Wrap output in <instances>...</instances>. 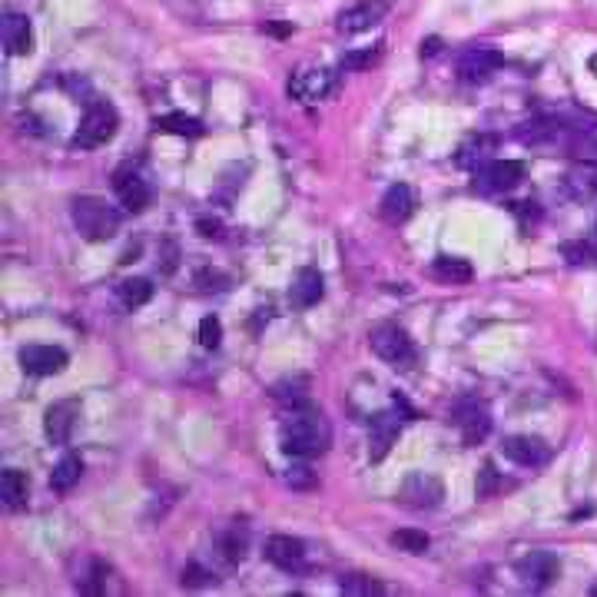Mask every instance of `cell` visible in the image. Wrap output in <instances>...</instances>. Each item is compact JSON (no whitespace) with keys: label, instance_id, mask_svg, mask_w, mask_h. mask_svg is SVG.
<instances>
[{"label":"cell","instance_id":"277c9868","mask_svg":"<svg viewBox=\"0 0 597 597\" xmlns=\"http://www.w3.org/2000/svg\"><path fill=\"white\" fill-rule=\"evenodd\" d=\"M368 345H372V352H376L382 362H388V365H396V368H408L415 362L412 339H408V332H405L402 325H396V322L376 325V329L368 332Z\"/></svg>","mask_w":597,"mask_h":597},{"label":"cell","instance_id":"cb8c5ba5","mask_svg":"<svg viewBox=\"0 0 597 597\" xmlns=\"http://www.w3.org/2000/svg\"><path fill=\"white\" fill-rule=\"evenodd\" d=\"M117 299L127 309H139V305H147L153 299V285H149V279H123L117 285Z\"/></svg>","mask_w":597,"mask_h":597},{"label":"cell","instance_id":"7c38bea8","mask_svg":"<svg viewBox=\"0 0 597 597\" xmlns=\"http://www.w3.org/2000/svg\"><path fill=\"white\" fill-rule=\"evenodd\" d=\"M77 418H80V402H74V398L50 405V408H46V415H44L46 438L54 441V445H64V441L70 438V432H74Z\"/></svg>","mask_w":597,"mask_h":597},{"label":"cell","instance_id":"2e32d148","mask_svg":"<svg viewBox=\"0 0 597 597\" xmlns=\"http://www.w3.org/2000/svg\"><path fill=\"white\" fill-rule=\"evenodd\" d=\"M266 558L276 564V568H285L293 571L303 564L305 558V544L299 541V538H293V534H273L266 541Z\"/></svg>","mask_w":597,"mask_h":597},{"label":"cell","instance_id":"836d02e7","mask_svg":"<svg viewBox=\"0 0 597 597\" xmlns=\"http://www.w3.org/2000/svg\"><path fill=\"white\" fill-rule=\"evenodd\" d=\"M206 581V574H202L200 568H190V571H183V584H202Z\"/></svg>","mask_w":597,"mask_h":597},{"label":"cell","instance_id":"83f0119b","mask_svg":"<svg viewBox=\"0 0 597 597\" xmlns=\"http://www.w3.org/2000/svg\"><path fill=\"white\" fill-rule=\"evenodd\" d=\"M428 544H432V538L425 531H418V528H402V531L392 534V548H398L405 554H425Z\"/></svg>","mask_w":597,"mask_h":597},{"label":"cell","instance_id":"f1b7e54d","mask_svg":"<svg viewBox=\"0 0 597 597\" xmlns=\"http://www.w3.org/2000/svg\"><path fill=\"white\" fill-rule=\"evenodd\" d=\"M378 57H382V44L365 46V50H352V54L342 57V67H345V70H365V67L378 64Z\"/></svg>","mask_w":597,"mask_h":597},{"label":"cell","instance_id":"ac0fdd59","mask_svg":"<svg viewBox=\"0 0 597 597\" xmlns=\"http://www.w3.org/2000/svg\"><path fill=\"white\" fill-rule=\"evenodd\" d=\"M481 180H485L488 190L508 193V190H515V186L524 180V163H518V160H495V163L485 166Z\"/></svg>","mask_w":597,"mask_h":597},{"label":"cell","instance_id":"1f68e13d","mask_svg":"<svg viewBox=\"0 0 597 597\" xmlns=\"http://www.w3.org/2000/svg\"><path fill=\"white\" fill-rule=\"evenodd\" d=\"M285 485L289 488H315V471L305 468V465H293L285 471Z\"/></svg>","mask_w":597,"mask_h":597},{"label":"cell","instance_id":"7a4b0ae2","mask_svg":"<svg viewBox=\"0 0 597 597\" xmlns=\"http://www.w3.org/2000/svg\"><path fill=\"white\" fill-rule=\"evenodd\" d=\"M70 216H74L77 232L83 239H90V242H107L119 232V212L107 200H97V196H80Z\"/></svg>","mask_w":597,"mask_h":597},{"label":"cell","instance_id":"603a6c76","mask_svg":"<svg viewBox=\"0 0 597 597\" xmlns=\"http://www.w3.org/2000/svg\"><path fill=\"white\" fill-rule=\"evenodd\" d=\"M80 475H83V461L77 458V455H64V458L57 461L54 475H50V488L64 495V491H70V488L80 481Z\"/></svg>","mask_w":597,"mask_h":597},{"label":"cell","instance_id":"8fae6325","mask_svg":"<svg viewBox=\"0 0 597 597\" xmlns=\"http://www.w3.org/2000/svg\"><path fill=\"white\" fill-rule=\"evenodd\" d=\"M501 455L508 461L521 465V468H538V465H544V461L551 458V448L541 438H534V435H511L501 445Z\"/></svg>","mask_w":597,"mask_h":597},{"label":"cell","instance_id":"3957f363","mask_svg":"<svg viewBox=\"0 0 597 597\" xmlns=\"http://www.w3.org/2000/svg\"><path fill=\"white\" fill-rule=\"evenodd\" d=\"M117 127H119V117H117V107L107 100H97L87 107L83 113L80 127L74 133V147L80 149H97L103 143H110L117 137Z\"/></svg>","mask_w":597,"mask_h":597},{"label":"cell","instance_id":"e0dca14e","mask_svg":"<svg viewBox=\"0 0 597 597\" xmlns=\"http://www.w3.org/2000/svg\"><path fill=\"white\" fill-rule=\"evenodd\" d=\"M558 571H561L558 558H554V554H548V551H534V554H528L521 564H518V574H521L528 584H534V588H544V584H551V581L558 578Z\"/></svg>","mask_w":597,"mask_h":597},{"label":"cell","instance_id":"52a82bcc","mask_svg":"<svg viewBox=\"0 0 597 597\" xmlns=\"http://www.w3.org/2000/svg\"><path fill=\"white\" fill-rule=\"evenodd\" d=\"M398 498L412 508H435L441 498H445V488H441L438 478L428 475V471H415V475H408L402 481Z\"/></svg>","mask_w":597,"mask_h":597},{"label":"cell","instance_id":"4fadbf2b","mask_svg":"<svg viewBox=\"0 0 597 597\" xmlns=\"http://www.w3.org/2000/svg\"><path fill=\"white\" fill-rule=\"evenodd\" d=\"M455 425H458L461 438L468 441V445H478V441L491 432V415H488V408L481 402H461L455 408Z\"/></svg>","mask_w":597,"mask_h":597},{"label":"cell","instance_id":"d6a6232c","mask_svg":"<svg viewBox=\"0 0 597 597\" xmlns=\"http://www.w3.org/2000/svg\"><path fill=\"white\" fill-rule=\"evenodd\" d=\"M564 256H568V262H574V266H591L594 262V252H591V246H584V242H568L564 246Z\"/></svg>","mask_w":597,"mask_h":597},{"label":"cell","instance_id":"d4e9b609","mask_svg":"<svg viewBox=\"0 0 597 597\" xmlns=\"http://www.w3.org/2000/svg\"><path fill=\"white\" fill-rule=\"evenodd\" d=\"M157 129L176 133V137H200L202 123L193 117H186V113H166V117H157Z\"/></svg>","mask_w":597,"mask_h":597},{"label":"cell","instance_id":"6da1fadb","mask_svg":"<svg viewBox=\"0 0 597 597\" xmlns=\"http://www.w3.org/2000/svg\"><path fill=\"white\" fill-rule=\"evenodd\" d=\"M279 441H283L285 455H293V458H319L332 445V425L319 408L295 405L293 415L279 428Z\"/></svg>","mask_w":597,"mask_h":597},{"label":"cell","instance_id":"4316f807","mask_svg":"<svg viewBox=\"0 0 597 597\" xmlns=\"http://www.w3.org/2000/svg\"><path fill=\"white\" fill-rule=\"evenodd\" d=\"M246 544H249L246 531H242L239 524H232L230 531H226V534L220 538V554H222L226 561H230V564H239V561L246 558Z\"/></svg>","mask_w":597,"mask_h":597},{"label":"cell","instance_id":"7402d4cb","mask_svg":"<svg viewBox=\"0 0 597 597\" xmlns=\"http://www.w3.org/2000/svg\"><path fill=\"white\" fill-rule=\"evenodd\" d=\"M432 276L441 279V283H451V285H461V283H471L475 276V269L465 262V259H451V256H438L432 262Z\"/></svg>","mask_w":597,"mask_h":597},{"label":"cell","instance_id":"5bb4252c","mask_svg":"<svg viewBox=\"0 0 597 597\" xmlns=\"http://www.w3.org/2000/svg\"><path fill=\"white\" fill-rule=\"evenodd\" d=\"M415 210V193L408 183H396L388 186L386 196H382V202H378V212H382V220L392 222V226H398V222H405L408 216H412Z\"/></svg>","mask_w":597,"mask_h":597},{"label":"cell","instance_id":"484cf974","mask_svg":"<svg viewBox=\"0 0 597 597\" xmlns=\"http://www.w3.org/2000/svg\"><path fill=\"white\" fill-rule=\"evenodd\" d=\"M305 392H309V382H305L303 376L283 378V382H276V386H273V398H276V402L293 405V408L305 402Z\"/></svg>","mask_w":597,"mask_h":597},{"label":"cell","instance_id":"d6986e66","mask_svg":"<svg viewBox=\"0 0 597 597\" xmlns=\"http://www.w3.org/2000/svg\"><path fill=\"white\" fill-rule=\"evenodd\" d=\"M322 293H325V283H322L319 273L315 269H299L293 279V289H289V303L295 309H309V305L319 303Z\"/></svg>","mask_w":597,"mask_h":597},{"label":"cell","instance_id":"4dcf8cb0","mask_svg":"<svg viewBox=\"0 0 597 597\" xmlns=\"http://www.w3.org/2000/svg\"><path fill=\"white\" fill-rule=\"evenodd\" d=\"M345 594H382V584H376L372 578H362V574H349V578H342L339 584Z\"/></svg>","mask_w":597,"mask_h":597},{"label":"cell","instance_id":"e575fe53","mask_svg":"<svg viewBox=\"0 0 597 597\" xmlns=\"http://www.w3.org/2000/svg\"><path fill=\"white\" fill-rule=\"evenodd\" d=\"M438 46H441L438 37H428V40L422 44V57H435V54H438Z\"/></svg>","mask_w":597,"mask_h":597},{"label":"cell","instance_id":"f546056e","mask_svg":"<svg viewBox=\"0 0 597 597\" xmlns=\"http://www.w3.org/2000/svg\"><path fill=\"white\" fill-rule=\"evenodd\" d=\"M222 342V325L216 315H206V319L200 322V345L202 349H220Z\"/></svg>","mask_w":597,"mask_h":597},{"label":"cell","instance_id":"ffe728a7","mask_svg":"<svg viewBox=\"0 0 597 597\" xmlns=\"http://www.w3.org/2000/svg\"><path fill=\"white\" fill-rule=\"evenodd\" d=\"M398 422L396 415H378V418H372V435H368V455H372V461H382L392 451V445L398 441Z\"/></svg>","mask_w":597,"mask_h":597},{"label":"cell","instance_id":"8992f818","mask_svg":"<svg viewBox=\"0 0 597 597\" xmlns=\"http://www.w3.org/2000/svg\"><path fill=\"white\" fill-rule=\"evenodd\" d=\"M388 7H392V0H358L349 10H342L335 27H339V34H362V30L382 24Z\"/></svg>","mask_w":597,"mask_h":597},{"label":"cell","instance_id":"ba28073f","mask_svg":"<svg viewBox=\"0 0 597 597\" xmlns=\"http://www.w3.org/2000/svg\"><path fill=\"white\" fill-rule=\"evenodd\" d=\"M501 64H505V57L491 46H468L458 57V77L468 83H485Z\"/></svg>","mask_w":597,"mask_h":597},{"label":"cell","instance_id":"44dd1931","mask_svg":"<svg viewBox=\"0 0 597 597\" xmlns=\"http://www.w3.org/2000/svg\"><path fill=\"white\" fill-rule=\"evenodd\" d=\"M27 491H30V481L24 471L7 468L4 475H0V501H4V508L20 511V508L27 505Z\"/></svg>","mask_w":597,"mask_h":597},{"label":"cell","instance_id":"5b68a950","mask_svg":"<svg viewBox=\"0 0 597 597\" xmlns=\"http://www.w3.org/2000/svg\"><path fill=\"white\" fill-rule=\"evenodd\" d=\"M332 90H335V74H332L329 67L303 64L299 70H293V77H289V93L303 103L325 100Z\"/></svg>","mask_w":597,"mask_h":597},{"label":"cell","instance_id":"9c48e42d","mask_svg":"<svg viewBox=\"0 0 597 597\" xmlns=\"http://www.w3.org/2000/svg\"><path fill=\"white\" fill-rule=\"evenodd\" d=\"M67 352L60 345H27V349H20V365L27 376H60L67 368Z\"/></svg>","mask_w":597,"mask_h":597},{"label":"cell","instance_id":"30bf717a","mask_svg":"<svg viewBox=\"0 0 597 597\" xmlns=\"http://www.w3.org/2000/svg\"><path fill=\"white\" fill-rule=\"evenodd\" d=\"M113 193H117L119 206L129 212H143L149 206V183L137 170H117L113 173Z\"/></svg>","mask_w":597,"mask_h":597},{"label":"cell","instance_id":"9a60e30c","mask_svg":"<svg viewBox=\"0 0 597 597\" xmlns=\"http://www.w3.org/2000/svg\"><path fill=\"white\" fill-rule=\"evenodd\" d=\"M0 34H4V46H7L10 57H27L34 50V27L24 14H7Z\"/></svg>","mask_w":597,"mask_h":597}]
</instances>
